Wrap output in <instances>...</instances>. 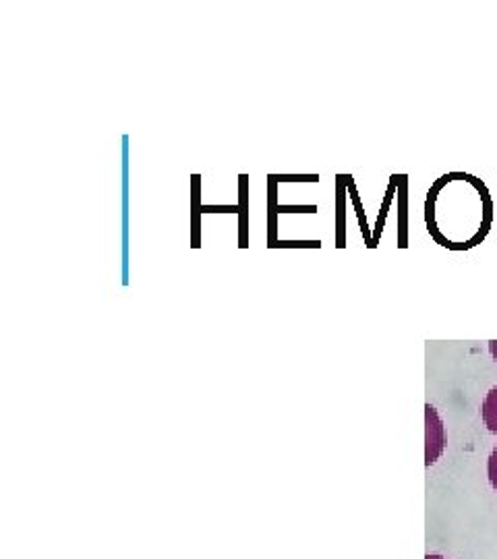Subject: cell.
I'll return each instance as SVG.
<instances>
[{
  "mask_svg": "<svg viewBox=\"0 0 497 559\" xmlns=\"http://www.w3.org/2000/svg\"><path fill=\"white\" fill-rule=\"evenodd\" d=\"M481 415H483V423L489 429V433L497 436V385L492 388L489 394L483 400Z\"/></svg>",
  "mask_w": 497,
  "mask_h": 559,
  "instance_id": "2",
  "label": "cell"
},
{
  "mask_svg": "<svg viewBox=\"0 0 497 559\" xmlns=\"http://www.w3.org/2000/svg\"><path fill=\"white\" fill-rule=\"evenodd\" d=\"M425 559H446V558H441V556H427V558Z\"/></svg>",
  "mask_w": 497,
  "mask_h": 559,
  "instance_id": "5",
  "label": "cell"
},
{
  "mask_svg": "<svg viewBox=\"0 0 497 559\" xmlns=\"http://www.w3.org/2000/svg\"><path fill=\"white\" fill-rule=\"evenodd\" d=\"M489 350H492V355H494V359H496L497 362V340L489 342Z\"/></svg>",
  "mask_w": 497,
  "mask_h": 559,
  "instance_id": "4",
  "label": "cell"
},
{
  "mask_svg": "<svg viewBox=\"0 0 497 559\" xmlns=\"http://www.w3.org/2000/svg\"><path fill=\"white\" fill-rule=\"evenodd\" d=\"M425 420H427V433H425L427 460L425 462H427V466H431L441 456V452L446 448V436H443V423L439 419V415L431 404L425 406Z\"/></svg>",
  "mask_w": 497,
  "mask_h": 559,
  "instance_id": "1",
  "label": "cell"
},
{
  "mask_svg": "<svg viewBox=\"0 0 497 559\" xmlns=\"http://www.w3.org/2000/svg\"><path fill=\"white\" fill-rule=\"evenodd\" d=\"M487 477H489V483L494 485V489L497 491V445L489 460H487Z\"/></svg>",
  "mask_w": 497,
  "mask_h": 559,
  "instance_id": "3",
  "label": "cell"
}]
</instances>
